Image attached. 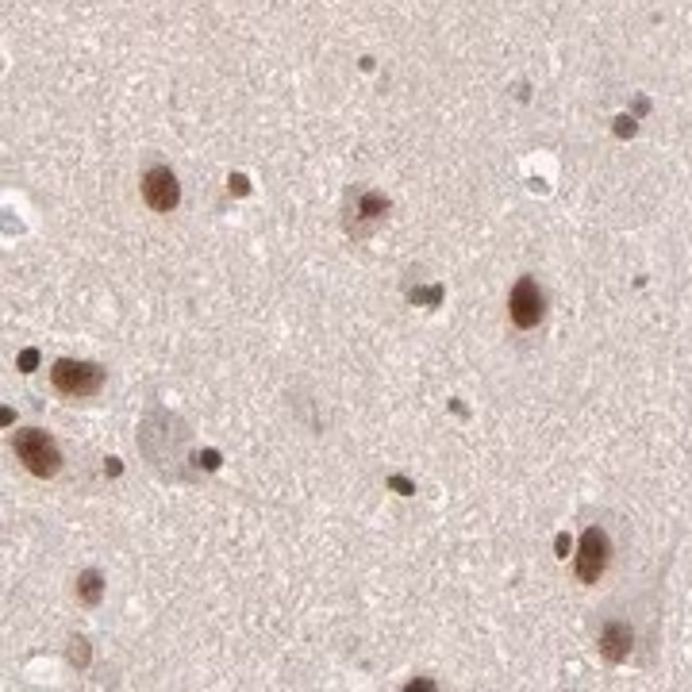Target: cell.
I'll list each match as a JSON object with an SVG mask.
<instances>
[{
	"label": "cell",
	"instance_id": "obj_1",
	"mask_svg": "<svg viewBox=\"0 0 692 692\" xmlns=\"http://www.w3.org/2000/svg\"><path fill=\"white\" fill-rule=\"evenodd\" d=\"M12 450H16V458H20L35 477H54V473L62 470V454H58V446H54V439H50L47 431H35V427L16 431Z\"/></svg>",
	"mask_w": 692,
	"mask_h": 692
},
{
	"label": "cell",
	"instance_id": "obj_2",
	"mask_svg": "<svg viewBox=\"0 0 692 692\" xmlns=\"http://www.w3.org/2000/svg\"><path fill=\"white\" fill-rule=\"evenodd\" d=\"M50 381H54V389L62 396H93V393H100V385H104V370L93 366V362L62 358V362H54Z\"/></svg>",
	"mask_w": 692,
	"mask_h": 692
},
{
	"label": "cell",
	"instance_id": "obj_3",
	"mask_svg": "<svg viewBox=\"0 0 692 692\" xmlns=\"http://www.w3.org/2000/svg\"><path fill=\"white\" fill-rule=\"evenodd\" d=\"M608 535L600 531V527H589L585 535H581V554H577V577L585 581V585H593L604 577V569H608Z\"/></svg>",
	"mask_w": 692,
	"mask_h": 692
},
{
	"label": "cell",
	"instance_id": "obj_4",
	"mask_svg": "<svg viewBox=\"0 0 692 692\" xmlns=\"http://www.w3.org/2000/svg\"><path fill=\"white\" fill-rule=\"evenodd\" d=\"M508 312H512V323L523 327V331L543 320V293H539V285L531 277H519L516 281L512 300H508Z\"/></svg>",
	"mask_w": 692,
	"mask_h": 692
},
{
	"label": "cell",
	"instance_id": "obj_5",
	"mask_svg": "<svg viewBox=\"0 0 692 692\" xmlns=\"http://www.w3.org/2000/svg\"><path fill=\"white\" fill-rule=\"evenodd\" d=\"M143 200H147L154 212H173L177 200H181V189H177V177H173L170 166H154L143 177Z\"/></svg>",
	"mask_w": 692,
	"mask_h": 692
},
{
	"label": "cell",
	"instance_id": "obj_6",
	"mask_svg": "<svg viewBox=\"0 0 692 692\" xmlns=\"http://www.w3.org/2000/svg\"><path fill=\"white\" fill-rule=\"evenodd\" d=\"M627 646H631V627L608 623L604 635H600V654H604L608 662H623V658H627Z\"/></svg>",
	"mask_w": 692,
	"mask_h": 692
},
{
	"label": "cell",
	"instance_id": "obj_7",
	"mask_svg": "<svg viewBox=\"0 0 692 692\" xmlns=\"http://www.w3.org/2000/svg\"><path fill=\"white\" fill-rule=\"evenodd\" d=\"M77 596L85 600V604H97L100 600V573H81V585H77Z\"/></svg>",
	"mask_w": 692,
	"mask_h": 692
}]
</instances>
